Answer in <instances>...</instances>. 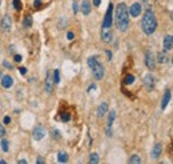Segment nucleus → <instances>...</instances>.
Wrapping results in <instances>:
<instances>
[{"mask_svg":"<svg viewBox=\"0 0 173 164\" xmlns=\"http://www.w3.org/2000/svg\"><path fill=\"white\" fill-rule=\"evenodd\" d=\"M23 26L26 28H29L32 26V16L31 15H27L26 16V19H24V22H23Z\"/></svg>","mask_w":173,"mask_h":164,"instance_id":"21","label":"nucleus"},{"mask_svg":"<svg viewBox=\"0 0 173 164\" xmlns=\"http://www.w3.org/2000/svg\"><path fill=\"white\" fill-rule=\"evenodd\" d=\"M4 135H6V128H4V126L0 124V137H4Z\"/></svg>","mask_w":173,"mask_h":164,"instance_id":"29","label":"nucleus"},{"mask_svg":"<svg viewBox=\"0 0 173 164\" xmlns=\"http://www.w3.org/2000/svg\"><path fill=\"white\" fill-rule=\"evenodd\" d=\"M12 4H13V8L16 9V11H20L22 9V2L20 0H13Z\"/></svg>","mask_w":173,"mask_h":164,"instance_id":"27","label":"nucleus"},{"mask_svg":"<svg viewBox=\"0 0 173 164\" xmlns=\"http://www.w3.org/2000/svg\"><path fill=\"white\" fill-rule=\"evenodd\" d=\"M112 12H113V6L109 4L105 12V16H104V20H103V28H112V23H113Z\"/></svg>","mask_w":173,"mask_h":164,"instance_id":"4","label":"nucleus"},{"mask_svg":"<svg viewBox=\"0 0 173 164\" xmlns=\"http://www.w3.org/2000/svg\"><path fill=\"white\" fill-rule=\"evenodd\" d=\"M77 11H79V6H77L76 2H73V12L77 13Z\"/></svg>","mask_w":173,"mask_h":164,"instance_id":"32","label":"nucleus"},{"mask_svg":"<svg viewBox=\"0 0 173 164\" xmlns=\"http://www.w3.org/2000/svg\"><path fill=\"white\" fill-rule=\"evenodd\" d=\"M144 84L151 91V89H153V87H155V77H153L151 73H148V75H145V77H144Z\"/></svg>","mask_w":173,"mask_h":164,"instance_id":"13","label":"nucleus"},{"mask_svg":"<svg viewBox=\"0 0 173 164\" xmlns=\"http://www.w3.org/2000/svg\"><path fill=\"white\" fill-rule=\"evenodd\" d=\"M88 66L89 68L92 69V73H93V77L96 79V80H101L104 77V67L103 64L97 60L95 56H92L88 59Z\"/></svg>","mask_w":173,"mask_h":164,"instance_id":"3","label":"nucleus"},{"mask_svg":"<svg viewBox=\"0 0 173 164\" xmlns=\"http://www.w3.org/2000/svg\"><path fill=\"white\" fill-rule=\"evenodd\" d=\"M107 112H108V104L105 102H103L100 106H99V108H97V116L99 117H104Z\"/></svg>","mask_w":173,"mask_h":164,"instance_id":"15","label":"nucleus"},{"mask_svg":"<svg viewBox=\"0 0 173 164\" xmlns=\"http://www.w3.org/2000/svg\"><path fill=\"white\" fill-rule=\"evenodd\" d=\"M73 37H75V35H73L72 32H68L67 33V39H68V40H73Z\"/></svg>","mask_w":173,"mask_h":164,"instance_id":"30","label":"nucleus"},{"mask_svg":"<svg viewBox=\"0 0 173 164\" xmlns=\"http://www.w3.org/2000/svg\"><path fill=\"white\" fill-rule=\"evenodd\" d=\"M4 123H6V124L11 123V117H9V116H6V117H4Z\"/></svg>","mask_w":173,"mask_h":164,"instance_id":"37","label":"nucleus"},{"mask_svg":"<svg viewBox=\"0 0 173 164\" xmlns=\"http://www.w3.org/2000/svg\"><path fill=\"white\" fill-rule=\"evenodd\" d=\"M156 56H155V53H153L152 51H148L147 55H145V64H147V67L151 69H155L156 67Z\"/></svg>","mask_w":173,"mask_h":164,"instance_id":"6","label":"nucleus"},{"mask_svg":"<svg viewBox=\"0 0 173 164\" xmlns=\"http://www.w3.org/2000/svg\"><path fill=\"white\" fill-rule=\"evenodd\" d=\"M162 46H164V51H171L173 48V35H168V36L164 37V43H162Z\"/></svg>","mask_w":173,"mask_h":164,"instance_id":"11","label":"nucleus"},{"mask_svg":"<svg viewBox=\"0 0 173 164\" xmlns=\"http://www.w3.org/2000/svg\"><path fill=\"white\" fill-rule=\"evenodd\" d=\"M107 55H108V59H109V60H111V59H112V53H111L109 51H107Z\"/></svg>","mask_w":173,"mask_h":164,"instance_id":"41","label":"nucleus"},{"mask_svg":"<svg viewBox=\"0 0 173 164\" xmlns=\"http://www.w3.org/2000/svg\"><path fill=\"white\" fill-rule=\"evenodd\" d=\"M12 84H13V79L9 76V75L2 76V86H3L4 88H11Z\"/></svg>","mask_w":173,"mask_h":164,"instance_id":"14","label":"nucleus"},{"mask_svg":"<svg viewBox=\"0 0 173 164\" xmlns=\"http://www.w3.org/2000/svg\"><path fill=\"white\" fill-rule=\"evenodd\" d=\"M19 71H20L22 75H26V73H27V68H26V67H22L20 69H19Z\"/></svg>","mask_w":173,"mask_h":164,"instance_id":"34","label":"nucleus"},{"mask_svg":"<svg viewBox=\"0 0 173 164\" xmlns=\"http://www.w3.org/2000/svg\"><path fill=\"white\" fill-rule=\"evenodd\" d=\"M11 28H12L11 16H9V15H4L2 17V20H0V29H2L4 33H7V32L11 31Z\"/></svg>","mask_w":173,"mask_h":164,"instance_id":"5","label":"nucleus"},{"mask_svg":"<svg viewBox=\"0 0 173 164\" xmlns=\"http://www.w3.org/2000/svg\"><path fill=\"white\" fill-rule=\"evenodd\" d=\"M53 80H55V84L60 83V71L59 69H55V72H53Z\"/></svg>","mask_w":173,"mask_h":164,"instance_id":"25","label":"nucleus"},{"mask_svg":"<svg viewBox=\"0 0 173 164\" xmlns=\"http://www.w3.org/2000/svg\"><path fill=\"white\" fill-rule=\"evenodd\" d=\"M172 64H173V59H172Z\"/></svg>","mask_w":173,"mask_h":164,"instance_id":"45","label":"nucleus"},{"mask_svg":"<svg viewBox=\"0 0 173 164\" xmlns=\"http://www.w3.org/2000/svg\"><path fill=\"white\" fill-rule=\"evenodd\" d=\"M22 56H20V55H15V62H16V63H20L22 62Z\"/></svg>","mask_w":173,"mask_h":164,"instance_id":"31","label":"nucleus"},{"mask_svg":"<svg viewBox=\"0 0 173 164\" xmlns=\"http://www.w3.org/2000/svg\"><path fill=\"white\" fill-rule=\"evenodd\" d=\"M57 160L60 162V163H67L68 162V153L67 152H59V155H57Z\"/></svg>","mask_w":173,"mask_h":164,"instance_id":"20","label":"nucleus"},{"mask_svg":"<svg viewBox=\"0 0 173 164\" xmlns=\"http://www.w3.org/2000/svg\"><path fill=\"white\" fill-rule=\"evenodd\" d=\"M53 83H55V80H53L52 75H51V73H47V77H46V92H48V93L52 92Z\"/></svg>","mask_w":173,"mask_h":164,"instance_id":"12","label":"nucleus"},{"mask_svg":"<svg viewBox=\"0 0 173 164\" xmlns=\"http://www.w3.org/2000/svg\"><path fill=\"white\" fill-rule=\"evenodd\" d=\"M99 160H100V157H99V155L97 153H91V156H89V163L91 164H96V163H99Z\"/></svg>","mask_w":173,"mask_h":164,"instance_id":"23","label":"nucleus"},{"mask_svg":"<svg viewBox=\"0 0 173 164\" xmlns=\"http://www.w3.org/2000/svg\"><path fill=\"white\" fill-rule=\"evenodd\" d=\"M9 143H8V140H6V139H3L2 140V150L4 151V152H8V150H9Z\"/></svg>","mask_w":173,"mask_h":164,"instance_id":"26","label":"nucleus"},{"mask_svg":"<svg viewBox=\"0 0 173 164\" xmlns=\"http://www.w3.org/2000/svg\"><path fill=\"white\" fill-rule=\"evenodd\" d=\"M41 4V0H35V3H33V6L35 7H39Z\"/></svg>","mask_w":173,"mask_h":164,"instance_id":"36","label":"nucleus"},{"mask_svg":"<svg viewBox=\"0 0 173 164\" xmlns=\"http://www.w3.org/2000/svg\"><path fill=\"white\" fill-rule=\"evenodd\" d=\"M157 62L159 63H161V64H164V63H166V60H168V55H166V51H162V52H159L157 53Z\"/></svg>","mask_w":173,"mask_h":164,"instance_id":"19","label":"nucleus"},{"mask_svg":"<svg viewBox=\"0 0 173 164\" xmlns=\"http://www.w3.org/2000/svg\"><path fill=\"white\" fill-rule=\"evenodd\" d=\"M100 3H101V0H93V6H95V7H99V6H100Z\"/></svg>","mask_w":173,"mask_h":164,"instance_id":"35","label":"nucleus"},{"mask_svg":"<svg viewBox=\"0 0 173 164\" xmlns=\"http://www.w3.org/2000/svg\"><path fill=\"white\" fill-rule=\"evenodd\" d=\"M44 136H46V130H44V127L39 126L33 130V139L35 140H41Z\"/></svg>","mask_w":173,"mask_h":164,"instance_id":"10","label":"nucleus"},{"mask_svg":"<svg viewBox=\"0 0 173 164\" xmlns=\"http://www.w3.org/2000/svg\"><path fill=\"white\" fill-rule=\"evenodd\" d=\"M161 151H162L161 144L160 143L155 144V147H153V150H152V159H157V157H159L161 155Z\"/></svg>","mask_w":173,"mask_h":164,"instance_id":"16","label":"nucleus"},{"mask_svg":"<svg viewBox=\"0 0 173 164\" xmlns=\"http://www.w3.org/2000/svg\"><path fill=\"white\" fill-rule=\"evenodd\" d=\"M3 66H4V67H6V68H8V69H11V68H12V66H11V64H9L8 62H6V60H4V62H3Z\"/></svg>","mask_w":173,"mask_h":164,"instance_id":"33","label":"nucleus"},{"mask_svg":"<svg viewBox=\"0 0 173 164\" xmlns=\"http://www.w3.org/2000/svg\"><path fill=\"white\" fill-rule=\"evenodd\" d=\"M81 12L84 15H89V12H91V3L88 2V0H84V2L81 3Z\"/></svg>","mask_w":173,"mask_h":164,"instance_id":"18","label":"nucleus"},{"mask_svg":"<svg viewBox=\"0 0 173 164\" xmlns=\"http://www.w3.org/2000/svg\"><path fill=\"white\" fill-rule=\"evenodd\" d=\"M171 20H172V22H173V12H172V13H171Z\"/></svg>","mask_w":173,"mask_h":164,"instance_id":"43","label":"nucleus"},{"mask_svg":"<svg viewBox=\"0 0 173 164\" xmlns=\"http://www.w3.org/2000/svg\"><path fill=\"white\" fill-rule=\"evenodd\" d=\"M69 119H71V115H69V113H67V112L61 113V120H63V122H68Z\"/></svg>","mask_w":173,"mask_h":164,"instance_id":"28","label":"nucleus"},{"mask_svg":"<svg viewBox=\"0 0 173 164\" xmlns=\"http://www.w3.org/2000/svg\"><path fill=\"white\" fill-rule=\"evenodd\" d=\"M169 100H171V91H169V89H166L165 93H164V97H162V100H161V109H165L166 108Z\"/></svg>","mask_w":173,"mask_h":164,"instance_id":"17","label":"nucleus"},{"mask_svg":"<svg viewBox=\"0 0 173 164\" xmlns=\"http://www.w3.org/2000/svg\"><path fill=\"white\" fill-rule=\"evenodd\" d=\"M95 88H96V84H92V86H91L89 88H88V92H91L92 89H95Z\"/></svg>","mask_w":173,"mask_h":164,"instance_id":"39","label":"nucleus"},{"mask_svg":"<svg viewBox=\"0 0 173 164\" xmlns=\"http://www.w3.org/2000/svg\"><path fill=\"white\" fill-rule=\"evenodd\" d=\"M53 133H55V137H56V139L60 137V132H59V131H53Z\"/></svg>","mask_w":173,"mask_h":164,"instance_id":"38","label":"nucleus"},{"mask_svg":"<svg viewBox=\"0 0 173 164\" xmlns=\"http://www.w3.org/2000/svg\"><path fill=\"white\" fill-rule=\"evenodd\" d=\"M129 163L131 164H140L141 163V159H140V156H138V155H132L129 157Z\"/></svg>","mask_w":173,"mask_h":164,"instance_id":"22","label":"nucleus"},{"mask_svg":"<svg viewBox=\"0 0 173 164\" xmlns=\"http://www.w3.org/2000/svg\"><path fill=\"white\" fill-rule=\"evenodd\" d=\"M133 82H135V76L131 75V73H129V75H127L125 79H124V83L127 84V86H131V84H132Z\"/></svg>","mask_w":173,"mask_h":164,"instance_id":"24","label":"nucleus"},{"mask_svg":"<svg viewBox=\"0 0 173 164\" xmlns=\"http://www.w3.org/2000/svg\"><path fill=\"white\" fill-rule=\"evenodd\" d=\"M116 26L118 28V31L125 32L128 27H129V12H128V8L124 3H118L116 7Z\"/></svg>","mask_w":173,"mask_h":164,"instance_id":"1","label":"nucleus"},{"mask_svg":"<svg viewBox=\"0 0 173 164\" xmlns=\"http://www.w3.org/2000/svg\"><path fill=\"white\" fill-rule=\"evenodd\" d=\"M101 40L104 43L112 42V29L111 28H103L101 27Z\"/></svg>","mask_w":173,"mask_h":164,"instance_id":"7","label":"nucleus"},{"mask_svg":"<svg viewBox=\"0 0 173 164\" xmlns=\"http://www.w3.org/2000/svg\"><path fill=\"white\" fill-rule=\"evenodd\" d=\"M128 12H129V15L132 17H137L138 15L141 13V6L140 3H133L132 6L129 7V9H128Z\"/></svg>","mask_w":173,"mask_h":164,"instance_id":"8","label":"nucleus"},{"mask_svg":"<svg viewBox=\"0 0 173 164\" xmlns=\"http://www.w3.org/2000/svg\"><path fill=\"white\" fill-rule=\"evenodd\" d=\"M43 163H44V159L43 157H39L37 159V164H43Z\"/></svg>","mask_w":173,"mask_h":164,"instance_id":"40","label":"nucleus"},{"mask_svg":"<svg viewBox=\"0 0 173 164\" xmlns=\"http://www.w3.org/2000/svg\"><path fill=\"white\" fill-rule=\"evenodd\" d=\"M115 119H116V111L113 109L109 113V117H108V124H107V135L108 136H112V124L115 122Z\"/></svg>","mask_w":173,"mask_h":164,"instance_id":"9","label":"nucleus"},{"mask_svg":"<svg viewBox=\"0 0 173 164\" xmlns=\"http://www.w3.org/2000/svg\"><path fill=\"white\" fill-rule=\"evenodd\" d=\"M19 163H20V164H27V160H24V159H22V160L19 162Z\"/></svg>","mask_w":173,"mask_h":164,"instance_id":"42","label":"nucleus"},{"mask_svg":"<svg viewBox=\"0 0 173 164\" xmlns=\"http://www.w3.org/2000/svg\"><path fill=\"white\" fill-rule=\"evenodd\" d=\"M0 77H2V72H0Z\"/></svg>","mask_w":173,"mask_h":164,"instance_id":"44","label":"nucleus"},{"mask_svg":"<svg viewBox=\"0 0 173 164\" xmlns=\"http://www.w3.org/2000/svg\"><path fill=\"white\" fill-rule=\"evenodd\" d=\"M141 28H142V32L147 33V35H152L153 32L156 31V28H157V20H156L155 13H153L151 9L145 11L144 16H142Z\"/></svg>","mask_w":173,"mask_h":164,"instance_id":"2","label":"nucleus"}]
</instances>
